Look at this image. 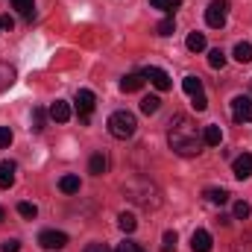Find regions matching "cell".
<instances>
[{"mask_svg": "<svg viewBox=\"0 0 252 252\" xmlns=\"http://www.w3.org/2000/svg\"><path fill=\"white\" fill-rule=\"evenodd\" d=\"M12 82H15V67H12L9 62H0V91L9 88Z\"/></svg>", "mask_w": 252, "mask_h": 252, "instance_id": "cell-18", "label": "cell"}, {"mask_svg": "<svg viewBox=\"0 0 252 252\" xmlns=\"http://www.w3.org/2000/svg\"><path fill=\"white\" fill-rule=\"evenodd\" d=\"M82 252H112V250H109L106 244H88V247H85Z\"/></svg>", "mask_w": 252, "mask_h": 252, "instance_id": "cell-37", "label": "cell"}, {"mask_svg": "<svg viewBox=\"0 0 252 252\" xmlns=\"http://www.w3.org/2000/svg\"><path fill=\"white\" fill-rule=\"evenodd\" d=\"M226 18H229V0H211L205 9V24L211 30H220L226 27Z\"/></svg>", "mask_w": 252, "mask_h": 252, "instance_id": "cell-4", "label": "cell"}, {"mask_svg": "<svg viewBox=\"0 0 252 252\" xmlns=\"http://www.w3.org/2000/svg\"><path fill=\"white\" fill-rule=\"evenodd\" d=\"M12 138H15L12 129H9V126H0V150H6V147L12 144Z\"/></svg>", "mask_w": 252, "mask_h": 252, "instance_id": "cell-31", "label": "cell"}, {"mask_svg": "<svg viewBox=\"0 0 252 252\" xmlns=\"http://www.w3.org/2000/svg\"><path fill=\"white\" fill-rule=\"evenodd\" d=\"M173 30H176V21H173V15H170V18H164V21L156 27V32H158V35H173Z\"/></svg>", "mask_w": 252, "mask_h": 252, "instance_id": "cell-27", "label": "cell"}, {"mask_svg": "<svg viewBox=\"0 0 252 252\" xmlns=\"http://www.w3.org/2000/svg\"><path fill=\"white\" fill-rule=\"evenodd\" d=\"M182 88H185V94L196 97V94H202V79L199 76H185L182 79Z\"/></svg>", "mask_w": 252, "mask_h": 252, "instance_id": "cell-19", "label": "cell"}, {"mask_svg": "<svg viewBox=\"0 0 252 252\" xmlns=\"http://www.w3.org/2000/svg\"><path fill=\"white\" fill-rule=\"evenodd\" d=\"M235 59H238L241 64H250L252 62V44H250V41H241V44L235 47Z\"/></svg>", "mask_w": 252, "mask_h": 252, "instance_id": "cell-21", "label": "cell"}, {"mask_svg": "<svg viewBox=\"0 0 252 252\" xmlns=\"http://www.w3.org/2000/svg\"><path fill=\"white\" fill-rule=\"evenodd\" d=\"M185 44H188L190 53H202V50H205V35H202V32H190Z\"/></svg>", "mask_w": 252, "mask_h": 252, "instance_id": "cell-22", "label": "cell"}, {"mask_svg": "<svg viewBox=\"0 0 252 252\" xmlns=\"http://www.w3.org/2000/svg\"><path fill=\"white\" fill-rule=\"evenodd\" d=\"M135 129H138V118H135L132 112H126V109L115 112V115L109 118V132H112V138H118V141L132 138Z\"/></svg>", "mask_w": 252, "mask_h": 252, "instance_id": "cell-3", "label": "cell"}, {"mask_svg": "<svg viewBox=\"0 0 252 252\" xmlns=\"http://www.w3.org/2000/svg\"><path fill=\"white\" fill-rule=\"evenodd\" d=\"M18 214L24 220H35L38 217V208H35V202H18Z\"/></svg>", "mask_w": 252, "mask_h": 252, "instance_id": "cell-26", "label": "cell"}, {"mask_svg": "<svg viewBox=\"0 0 252 252\" xmlns=\"http://www.w3.org/2000/svg\"><path fill=\"white\" fill-rule=\"evenodd\" d=\"M164 252H173L176 250V232H164V244H161Z\"/></svg>", "mask_w": 252, "mask_h": 252, "instance_id": "cell-32", "label": "cell"}, {"mask_svg": "<svg viewBox=\"0 0 252 252\" xmlns=\"http://www.w3.org/2000/svg\"><path fill=\"white\" fill-rule=\"evenodd\" d=\"M150 6H153V9H161V12H167V15H173V12L182 6V0H150Z\"/></svg>", "mask_w": 252, "mask_h": 252, "instance_id": "cell-23", "label": "cell"}, {"mask_svg": "<svg viewBox=\"0 0 252 252\" xmlns=\"http://www.w3.org/2000/svg\"><path fill=\"white\" fill-rule=\"evenodd\" d=\"M208 64H211L214 70H217V67H223V64H226V53H223L220 47H217V50H211V53H208Z\"/></svg>", "mask_w": 252, "mask_h": 252, "instance_id": "cell-28", "label": "cell"}, {"mask_svg": "<svg viewBox=\"0 0 252 252\" xmlns=\"http://www.w3.org/2000/svg\"><path fill=\"white\" fill-rule=\"evenodd\" d=\"M167 144L176 156L190 158V156H199L202 150V135L196 132V124L190 121L188 115H173L170 121V132H167Z\"/></svg>", "mask_w": 252, "mask_h": 252, "instance_id": "cell-1", "label": "cell"}, {"mask_svg": "<svg viewBox=\"0 0 252 252\" xmlns=\"http://www.w3.org/2000/svg\"><path fill=\"white\" fill-rule=\"evenodd\" d=\"M118 226H121V232H126V235H132L135 229H138V220L129 214V211H124L121 217H118Z\"/></svg>", "mask_w": 252, "mask_h": 252, "instance_id": "cell-24", "label": "cell"}, {"mask_svg": "<svg viewBox=\"0 0 252 252\" xmlns=\"http://www.w3.org/2000/svg\"><path fill=\"white\" fill-rule=\"evenodd\" d=\"M190 250L193 252H211V235L205 229H196L190 235Z\"/></svg>", "mask_w": 252, "mask_h": 252, "instance_id": "cell-10", "label": "cell"}, {"mask_svg": "<svg viewBox=\"0 0 252 252\" xmlns=\"http://www.w3.org/2000/svg\"><path fill=\"white\" fill-rule=\"evenodd\" d=\"M250 202H244V199H238V202H235V217H238V220H247V217H250Z\"/></svg>", "mask_w": 252, "mask_h": 252, "instance_id": "cell-29", "label": "cell"}, {"mask_svg": "<svg viewBox=\"0 0 252 252\" xmlns=\"http://www.w3.org/2000/svg\"><path fill=\"white\" fill-rule=\"evenodd\" d=\"M220 141H223L220 126H205L202 129V147H220Z\"/></svg>", "mask_w": 252, "mask_h": 252, "instance_id": "cell-13", "label": "cell"}, {"mask_svg": "<svg viewBox=\"0 0 252 252\" xmlns=\"http://www.w3.org/2000/svg\"><path fill=\"white\" fill-rule=\"evenodd\" d=\"M205 199L214 202V205H223V202H229V190L226 188H208L205 190Z\"/></svg>", "mask_w": 252, "mask_h": 252, "instance_id": "cell-20", "label": "cell"}, {"mask_svg": "<svg viewBox=\"0 0 252 252\" xmlns=\"http://www.w3.org/2000/svg\"><path fill=\"white\" fill-rule=\"evenodd\" d=\"M118 252H144L135 241H124V244H118Z\"/></svg>", "mask_w": 252, "mask_h": 252, "instance_id": "cell-34", "label": "cell"}, {"mask_svg": "<svg viewBox=\"0 0 252 252\" xmlns=\"http://www.w3.org/2000/svg\"><path fill=\"white\" fill-rule=\"evenodd\" d=\"M44 118H47V115H44V109H32V129H35V132H41V129H44Z\"/></svg>", "mask_w": 252, "mask_h": 252, "instance_id": "cell-30", "label": "cell"}, {"mask_svg": "<svg viewBox=\"0 0 252 252\" xmlns=\"http://www.w3.org/2000/svg\"><path fill=\"white\" fill-rule=\"evenodd\" d=\"M144 82H147V79H144V73H129V76L121 79V91H124V94H135V91H141V88H144Z\"/></svg>", "mask_w": 252, "mask_h": 252, "instance_id": "cell-11", "label": "cell"}, {"mask_svg": "<svg viewBox=\"0 0 252 252\" xmlns=\"http://www.w3.org/2000/svg\"><path fill=\"white\" fill-rule=\"evenodd\" d=\"M15 185V161H0V188Z\"/></svg>", "mask_w": 252, "mask_h": 252, "instance_id": "cell-15", "label": "cell"}, {"mask_svg": "<svg viewBox=\"0 0 252 252\" xmlns=\"http://www.w3.org/2000/svg\"><path fill=\"white\" fill-rule=\"evenodd\" d=\"M50 118H53L56 124H67V121H70V106H67L64 100H56V103L50 106Z\"/></svg>", "mask_w": 252, "mask_h": 252, "instance_id": "cell-12", "label": "cell"}, {"mask_svg": "<svg viewBox=\"0 0 252 252\" xmlns=\"http://www.w3.org/2000/svg\"><path fill=\"white\" fill-rule=\"evenodd\" d=\"M0 250H3V252H18V250H21V241H15V238H12V241H3V244H0Z\"/></svg>", "mask_w": 252, "mask_h": 252, "instance_id": "cell-35", "label": "cell"}, {"mask_svg": "<svg viewBox=\"0 0 252 252\" xmlns=\"http://www.w3.org/2000/svg\"><path fill=\"white\" fill-rule=\"evenodd\" d=\"M232 118H235L238 124H250L252 121V97L241 94V97L232 100Z\"/></svg>", "mask_w": 252, "mask_h": 252, "instance_id": "cell-6", "label": "cell"}, {"mask_svg": "<svg viewBox=\"0 0 252 252\" xmlns=\"http://www.w3.org/2000/svg\"><path fill=\"white\" fill-rule=\"evenodd\" d=\"M158 106H161V100H158V97H153V94L141 100V112H144V115H156V112H158Z\"/></svg>", "mask_w": 252, "mask_h": 252, "instance_id": "cell-25", "label": "cell"}, {"mask_svg": "<svg viewBox=\"0 0 252 252\" xmlns=\"http://www.w3.org/2000/svg\"><path fill=\"white\" fill-rule=\"evenodd\" d=\"M144 79H150L158 91H170V76H167L161 67H153V64H150V67H144Z\"/></svg>", "mask_w": 252, "mask_h": 252, "instance_id": "cell-8", "label": "cell"}, {"mask_svg": "<svg viewBox=\"0 0 252 252\" xmlns=\"http://www.w3.org/2000/svg\"><path fill=\"white\" fill-rule=\"evenodd\" d=\"M38 244H41L44 250H64V247H67V235H64V232H56V229H44V232L38 235Z\"/></svg>", "mask_w": 252, "mask_h": 252, "instance_id": "cell-7", "label": "cell"}, {"mask_svg": "<svg viewBox=\"0 0 252 252\" xmlns=\"http://www.w3.org/2000/svg\"><path fill=\"white\" fill-rule=\"evenodd\" d=\"M232 170H235V179H250L252 176V153L238 156L235 164H232Z\"/></svg>", "mask_w": 252, "mask_h": 252, "instance_id": "cell-9", "label": "cell"}, {"mask_svg": "<svg viewBox=\"0 0 252 252\" xmlns=\"http://www.w3.org/2000/svg\"><path fill=\"white\" fill-rule=\"evenodd\" d=\"M12 9H18L24 15V21L35 18V0H12Z\"/></svg>", "mask_w": 252, "mask_h": 252, "instance_id": "cell-16", "label": "cell"}, {"mask_svg": "<svg viewBox=\"0 0 252 252\" xmlns=\"http://www.w3.org/2000/svg\"><path fill=\"white\" fill-rule=\"evenodd\" d=\"M59 190L62 193H79V176H73V173H67L59 179Z\"/></svg>", "mask_w": 252, "mask_h": 252, "instance_id": "cell-17", "label": "cell"}, {"mask_svg": "<svg viewBox=\"0 0 252 252\" xmlns=\"http://www.w3.org/2000/svg\"><path fill=\"white\" fill-rule=\"evenodd\" d=\"M109 170V158L103 156V153H94L91 156V161H88V173H94V176H103Z\"/></svg>", "mask_w": 252, "mask_h": 252, "instance_id": "cell-14", "label": "cell"}, {"mask_svg": "<svg viewBox=\"0 0 252 252\" xmlns=\"http://www.w3.org/2000/svg\"><path fill=\"white\" fill-rule=\"evenodd\" d=\"M12 27H15V21H12L9 15H0V32H9Z\"/></svg>", "mask_w": 252, "mask_h": 252, "instance_id": "cell-36", "label": "cell"}, {"mask_svg": "<svg viewBox=\"0 0 252 252\" xmlns=\"http://www.w3.org/2000/svg\"><path fill=\"white\" fill-rule=\"evenodd\" d=\"M124 196L129 202H135V205H141V208H158L161 205V190L156 182H150L147 176H135V179H129L124 185Z\"/></svg>", "mask_w": 252, "mask_h": 252, "instance_id": "cell-2", "label": "cell"}, {"mask_svg": "<svg viewBox=\"0 0 252 252\" xmlns=\"http://www.w3.org/2000/svg\"><path fill=\"white\" fill-rule=\"evenodd\" d=\"M190 100H193V109H196V112H205V109H208V97H205V94H196V97H190Z\"/></svg>", "mask_w": 252, "mask_h": 252, "instance_id": "cell-33", "label": "cell"}, {"mask_svg": "<svg viewBox=\"0 0 252 252\" xmlns=\"http://www.w3.org/2000/svg\"><path fill=\"white\" fill-rule=\"evenodd\" d=\"M3 217H6V211H3V208H0V223H3Z\"/></svg>", "mask_w": 252, "mask_h": 252, "instance_id": "cell-38", "label": "cell"}, {"mask_svg": "<svg viewBox=\"0 0 252 252\" xmlns=\"http://www.w3.org/2000/svg\"><path fill=\"white\" fill-rule=\"evenodd\" d=\"M94 106H97V97H94V91H88V88H79V91H76V109H79V121H82V124H88V121H91V112H94Z\"/></svg>", "mask_w": 252, "mask_h": 252, "instance_id": "cell-5", "label": "cell"}]
</instances>
